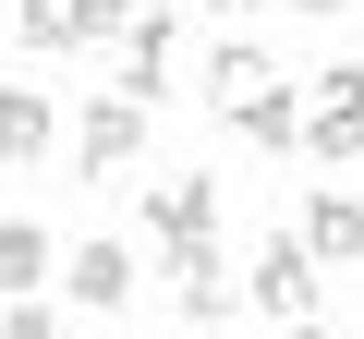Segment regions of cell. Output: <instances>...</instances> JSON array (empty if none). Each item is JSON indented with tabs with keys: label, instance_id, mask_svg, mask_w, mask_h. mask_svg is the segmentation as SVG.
Here are the masks:
<instances>
[{
	"label": "cell",
	"instance_id": "6da1fadb",
	"mask_svg": "<svg viewBox=\"0 0 364 339\" xmlns=\"http://www.w3.org/2000/svg\"><path fill=\"white\" fill-rule=\"evenodd\" d=\"M304 157H328V170L364 157V61H328V73H316V97H304Z\"/></svg>",
	"mask_w": 364,
	"mask_h": 339
},
{
	"label": "cell",
	"instance_id": "7a4b0ae2",
	"mask_svg": "<svg viewBox=\"0 0 364 339\" xmlns=\"http://www.w3.org/2000/svg\"><path fill=\"white\" fill-rule=\"evenodd\" d=\"M316 279H328V267H316L291 230H267V243H255V279H243V303H255V315H279V327H316Z\"/></svg>",
	"mask_w": 364,
	"mask_h": 339
},
{
	"label": "cell",
	"instance_id": "3957f363",
	"mask_svg": "<svg viewBox=\"0 0 364 339\" xmlns=\"http://www.w3.org/2000/svg\"><path fill=\"white\" fill-rule=\"evenodd\" d=\"M146 243H158V255L219 243V170H170V182H146Z\"/></svg>",
	"mask_w": 364,
	"mask_h": 339
},
{
	"label": "cell",
	"instance_id": "277c9868",
	"mask_svg": "<svg viewBox=\"0 0 364 339\" xmlns=\"http://www.w3.org/2000/svg\"><path fill=\"white\" fill-rule=\"evenodd\" d=\"M170 61H182V25H170L158 0H146V13H134V37L109 49V97H134V109H158V97H170Z\"/></svg>",
	"mask_w": 364,
	"mask_h": 339
},
{
	"label": "cell",
	"instance_id": "5b68a950",
	"mask_svg": "<svg viewBox=\"0 0 364 339\" xmlns=\"http://www.w3.org/2000/svg\"><path fill=\"white\" fill-rule=\"evenodd\" d=\"M170 303H182V327H231V303H243L231 255H219V243H182V255H170Z\"/></svg>",
	"mask_w": 364,
	"mask_h": 339
},
{
	"label": "cell",
	"instance_id": "8992f818",
	"mask_svg": "<svg viewBox=\"0 0 364 339\" xmlns=\"http://www.w3.org/2000/svg\"><path fill=\"white\" fill-rule=\"evenodd\" d=\"M291 243H304L316 267H352V255H364V194H352V182H316L304 218H291Z\"/></svg>",
	"mask_w": 364,
	"mask_h": 339
},
{
	"label": "cell",
	"instance_id": "52a82bcc",
	"mask_svg": "<svg viewBox=\"0 0 364 339\" xmlns=\"http://www.w3.org/2000/svg\"><path fill=\"white\" fill-rule=\"evenodd\" d=\"M73 157L97 170V182H122V170L146 157V109H134V97H97V109L73 121Z\"/></svg>",
	"mask_w": 364,
	"mask_h": 339
},
{
	"label": "cell",
	"instance_id": "ba28073f",
	"mask_svg": "<svg viewBox=\"0 0 364 339\" xmlns=\"http://www.w3.org/2000/svg\"><path fill=\"white\" fill-rule=\"evenodd\" d=\"M61 291H73L85 315H122V303H134V243H73V255H61Z\"/></svg>",
	"mask_w": 364,
	"mask_h": 339
},
{
	"label": "cell",
	"instance_id": "9c48e42d",
	"mask_svg": "<svg viewBox=\"0 0 364 339\" xmlns=\"http://www.w3.org/2000/svg\"><path fill=\"white\" fill-rule=\"evenodd\" d=\"M49 133H61L49 121V85H0V170H37Z\"/></svg>",
	"mask_w": 364,
	"mask_h": 339
},
{
	"label": "cell",
	"instance_id": "30bf717a",
	"mask_svg": "<svg viewBox=\"0 0 364 339\" xmlns=\"http://www.w3.org/2000/svg\"><path fill=\"white\" fill-rule=\"evenodd\" d=\"M267 85H279V61H267L255 37H231V49H207V97H219V121H231L243 97H267Z\"/></svg>",
	"mask_w": 364,
	"mask_h": 339
},
{
	"label": "cell",
	"instance_id": "8fae6325",
	"mask_svg": "<svg viewBox=\"0 0 364 339\" xmlns=\"http://www.w3.org/2000/svg\"><path fill=\"white\" fill-rule=\"evenodd\" d=\"M37 291H49V230L0 218V303H37Z\"/></svg>",
	"mask_w": 364,
	"mask_h": 339
},
{
	"label": "cell",
	"instance_id": "7c38bea8",
	"mask_svg": "<svg viewBox=\"0 0 364 339\" xmlns=\"http://www.w3.org/2000/svg\"><path fill=\"white\" fill-rule=\"evenodd\" d=\"M231 133H255L267 157H291V145H304V85H267V97H243V109H231Z\"/></svg>",
	"mask_w": 364,
	"mask_h": 339
},
{
	"label": "cell",
	"instance_id": "4fadbf2b",
	"mask_svg": "<svg viewBox=\"0 0 364 339\" xmlns=\"http://www.w3.org/2000/svg\"><path fill=\"white\" fill-rule=\"evenodd\" d=\"M13 49L61 61V49H73V13H61V0H13Z\"/></svg>",
	"mask_w": 364,
	"mask_h": 339
},
{
	"label": "cell",
	"instance_id": "5bb4252c",
	"mask_svg": "<svg viewBox=\"0 0 364 339\" xmlns=\"http://www.w3.org/2000/svg\"><path fill=\"white\" fill-rule=\"evenodd\" d=\"M73 13V49H122L134 37V0H61Z\"/></svg>",
	"mask_w": 364,
	"mask_h": 339
},
{
	"label": "cell",
	"instance_id": "9a60e30c",
	"mask_svg": "<svg viewBox=\"0 0 364 339\" xmlns=\"http://www.w3.org/2000/svg\"><path fill=\"white\" fill-rule=\"evenodd\" d=\"M0 339H61V327H49V303H0Z\"/></svg>",
	"mask_w": 364,
	"mask_h": 339
},
{
	"label": "cell",
	"instance_id": "2e32d148",
	"mask_svg": "<svg viewBox=\"0 0 364 339\" xmlns=\"http://www.w3.org/2000/svg\"><path fill=\"white\" fill-rule=\"evenodd\" d=\"M291 13H316V25H340V13H352V0H291Z\"/></svg>",
	"mask_w": 364,
	"mask_h": 339
},
{
	"label": "cell",
	"instance_id": "e0dca14e",
	"mask_svg": "<svg viewBox=\"0 0 364 339\" xmlns=\"http://www.w3.org/2000/svg\"><path fill=\"white\" fill-rule=\"evenodd\" d=\"M279 339H328V327H279Z\"/></svg>",
	"mask_w": 364,
	"mask_h": 339
},
{
	"label": "cell",
	"instance_id": "ac0fdd59",
	"mask_svg": "<svg viewBox=\"0 0 364 339\" xmlns=\"http://www.w3.org/2000/svg\"><path fill=\"white\" fill-rule=\"evenodd\" d=\"M219 13H243V0H219Z\"/></svg>",
	"mask_w": 364,
	"mask_h": 339
}]
</instances>
